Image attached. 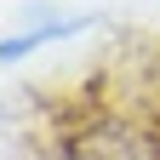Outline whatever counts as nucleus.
Here are the masks:
<instances>
[{
	"label": "nucleus",
	"mask_w": 160,
	"mask_h": 160,
	"mask_svg": "<svg viewBox=\"0 0 160 160\" xmlns=\"http://www.w3.org/2000/svg\"><path fill=\"white\" fill-rule=\"evenodd\" d=\"M57 34H74V23H52V29H34V34H17V40H0V57H29L34 46H46V40H57Z\"/></svg>",
	"instance_id": "2"
},
{
	"label": "nucleus",
	"mask_w": 160,
	"mask_h": 160,
	"mask_svg": "<svg viewBox=\"0 0 160 160\" xmlns=\"http://www.w3.org/2000/svg\"><path fill=\"white\" fill-rule=\"evenodd\" d=\"M57 160H149V149H143V132L132 120L86 103L57 137Z\"/></svg>",
	"instance_id": "1"
},
{
	"label": "nucleus",
	"mask_w": 160,
	"mask_h": 160,
	"mask_svg": "<svg viewBox=\"0 0 160 160\" xmlns=\"http://www.w3.org/2000/svg\"><path fill=\"white\" fill-rule=\"evenodd\" d=\"M143 149H149V160H160V114L143 126Z\"/></svg>",
	"instance_id": "3"
}]
</instances>
